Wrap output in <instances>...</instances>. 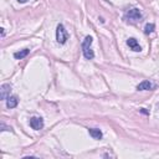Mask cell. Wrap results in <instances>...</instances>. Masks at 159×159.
Instances as JSON below:
<instances>
[{"mask_svg": "<svg viewBox=\"0 0 159 159\" xmlns=\"http://www.w3.org/2000/svg\"><path fill=\"white\" fill-rule=\"evenodd\" d=\"M91 45H92V37L86 36L82 42V52H83V56H85L87 60H92V58L95 57V52H93V50H92Z\"/></svg>", "mask_w": 159, "mask_h": 159, "instance_id": "6da1fadb", "label": "cell"}, {"mask_svg": "<svg viewBox=\"0 0 159 159\" xmlns=\"http://www.w3.org/2000/svg\"><path fill=\"white\" fill-rule=\"evenodd\" d=\"M127 23H132V24H136L138 21H140V19H142V12L139 9H131V10H128L127 12L124 14V18H123Z\"/></svg>", "mask_w": 159, "mask_h": 159, "instance_id": "7a4b0ae2", "label": "cell"}, {"mask_svg": "<svg viewBox=\"0 0 159 159\" xmlns=\"http://www.w3.org/2000/svg\"><path fill=\"white\" fill-rule=\"evenodd\" d=\"M69 39V34L67 31L65 30V26L62 24H58L57 25V29H56V40L58 44H65Z\"/></svg>", "mask_w": 159, "mask_h": 159, "instance_id": "3957f363", "label": "cell"}, {"mask_svg": "<svg viewBox=\"0 0 159 159\" xmlns=\"http://www.w3.org/2000/svg\"><path fill=\"white\" fill-rule=\"evenodd\" d=\"M30 127L35 131H40L44 128V119L41 117H32L30 118Z\"/></svg>", "mask_w": 159, "mask_h": 159, "instance_id": "277c9868", "label": "cell"}, {"mask_svg": "<svg viewBox=\"0 0 159 159\" xmlns=\"http://www.w3.org/2000/svg\"><path fill=\"white\" fill-rule=\"evenodd\" d=\"M10 92H11V86L9 83L1 85V87H0V98H1V101H6L10 97Z\"/></svg>", "mask_w": 159, "mask_h": 159, "instance_id": "5b68a950", "label": "cell"}, {"mask_svg": "<svg viewBox=\"0 0 159 159\" xmlns=\"http://www.w3.org/2000/svg\"><path fill=\"white\" fill-rule=\"evenodd\" d=\"M127 45L129 46V49L133 50V51H136V52H139L142 50V47L139 46L138 41L134 39V37H129V39L127 40Z\"/></svg>", "mask_w": 159, "mask_h": 159, "instance_id": "8992f818", "label": "cell"}, {"mask_svg": "<svg viewBox=\"0 0 159 159\" xmlns=\"http://www.w3.org/2000/svg\"><path fill=\"white\" fill-rule=\"evenodd\" d=\"M153 83L152 82H149V81H142L139 85L137 86V90L138 91H149V90H152L153 88Z\"/></svg>", "mask_w": 159, "mask_h": 159, "instance_id": "52a82bcc", "label": "cell"}, {"mask_svg": "<svg viewBox=\"0 0 159 159\" xmlns=\"http://www.w3.org/2000/svg\"><path fill=\"white\" fill-rule=\"evenodd\" d=\"M18 103H19V99L16 96H10V97L6 99V107L8 108H15L18 106Z\"/></svg>", "mask_w": 159, "mask_h": 159, "instance_id": "ba28073f", "label": "cell"}, {"mask_svg": "<svg viewBox=\"0 0 159 159\" xmlns=\"http://www.w3.org/2000/svg\"><path fill=\"white\" fill-rule=\"evenodd\" d=\"M88 133H90V136L93 138V139H101V138H102V132L99 131L98 128H90Z\"/></svg>", "mask_w": 159, "mask_h": 159, "instance_id": "9c48e42d", "label": "cell"}, {"mask_svg": "<svg viewBox=\"0 0 159 159\" xmlns=\"http://www.w3.org/2000/svg\"><path fill=\"white\" fill-rule=\"evenodd\" d=\"M29 52H30V50H29V49L20 50V51H18V52H15V53H14V57L16 58V60H21V58L26 57V56L29 55Z\"/></svg>", "mask_w": 159, "mask_h": 159, "instance_id": "30bf717a", "label": "cell"}, {"mask_svg": "<svg viewBox=\"0 0 159 159\" xmlns=\"http://www.w3.org/2000/svg\"><path fill=\"white\" fill-rule=\"evenodd\" d=\"M154 29H156V25L154 24H147L144 27V32L145 34H152V32L154 31Z\"/></svg>", "mask_w": 159, "mask_h": 159, "instance_id": "8fae6325", "label": "cell"}, {"mask_svg": "<svg viewBox=\"0 0 159 159\" xmlns=\"http://www.w3.org/2000/svg\"><path fill=\"white\" fill-rule=\"evenodd\" d=\"M0 131H1V132H4V131H10V132H12V128L5 125V123H1V124H0Z\"/></svg>", "mask_w": 159, "mask_h": 159, "instance_id": "7c38bea8", "label": "cell"}, {"mask_svg": "<svg viewBox=\"0 0 159 159\" xmlns=\"http://www.w3.org/2000/svg\"><path fill=\"white\" fill-rule=\"evenodd\" d=\"M140 112H142V113H144V114H148V113H149L148 111H145V108H142V110H140Z\"/></svg>", "mask_w": 159, "mask_h": 159, "instance_id": "4fadbf2b", "label": "cell"}, {"mask_svg": "<svg viewBox=\"0 0 159 159\" xmlns=\"http://www.w3.org/2000/svg\"><path fill=\"white\" fill-rule=\"evenodd\" d=\"M5 36V30H4V29H1V37H4Z\"/></svg>", "mask_w": 159, "mask_h": 159, "instance_id": "5bb4252c", "label": "cell"}, {"mask_svg": "<svg viewBox=\"0 0 159 159\" xmlns=\"http://www.w3.org/2000/svg\"><path fill=\"white\" fill-rule=\"evenodd\" d=\"M18 1H19V3H21V4H24V3H26L27 0H18Z\"/></svg>", "mask_w": 159, "mask_h": 159, "instance_id": "9a60e30c", "label": "cell"}]
</instances>
